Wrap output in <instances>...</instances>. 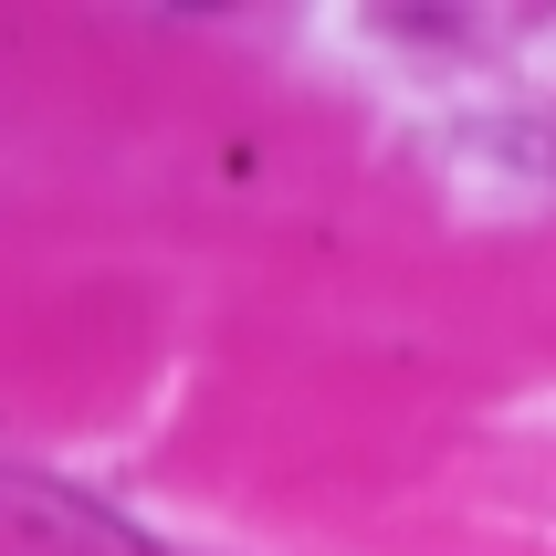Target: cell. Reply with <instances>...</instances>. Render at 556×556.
<instances>
[{"label":"cell","mask_w":556,"mask_h":556,"mask_svg":"<svg viewBox=\"0 0 556 556\" xmlns=\"http://www.w3.org/2000/svg\"><path fill=\"white\" fill-rule=\"evenodd\" d=\"M0 526L22 535V546H42V556H179V546H157L137 515L74 494L53 472H22V463H0Z\"/></svg>","instance_id":"obj_1"},{"label":"cell","mask_w":556,"mask_h":556,"mask_svg":"<svg viewBox=\"0 0 556 556\" xmlns=\"http://www.w3.org/2000/svg\"><path fill=\"white\" fill-rule=\"evenodd\" d=\"M483 148H494V157H515L526 179H546V189H556V126H494Z\"/></svg>","instance_id":"obj_2"}]
</instances>
